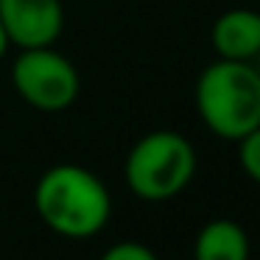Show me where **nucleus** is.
Listing matches in <instances>:
<instances>
[{
    "mask_svg": "<svg viewBox=\"0 0 260 260\" xmlns=\"http://www.w3.org/2000/svg\"><path fill=\"white\" fill-rule=\"evenodd\" d=\"M34 210L40 221L62 238L84 241L107 226L112 196L101 176L76 162L51 165L34 185Z\"/></svg>",
    "mask_w": 260,
    "mask_h": 260,
    "instance_id": "obj_1",
    "label": "nucleus"
},
{
    "mask_svg": "<svg viewBox=\"0 0 260 260\" xmlns=\"http://www.w3.org/2000/svg\"><path fill=\"white\" fill-rule=\"evenodd\" d=\"M196 112L221 140L238 143L260 126V70L254 62L215 59L199 73Z\"/></svg>",
    "mask_w": 260,
    "mask_h": 260,
    "instance_id": "obj_2",
    "label": "nucleus"
},
{
    "mask_svg": "<svg viewBox=\"0 0 260 260\" xmlns=\"http://www.w3.org/2000/svg\"><path fill=\"white\" fill-rule=\"evenodd\" d=\"M196 174V148L185 135L157 129L129 148L123 162L126 187L143 202H168L190 185Z\"/></svg>",
    "mask_w": 260,
    "mask_h": 260,
    "instance_id": "obj_3",
    "label": "nucleus"
},
{
    "mask_svg": "<svg viewBox=\"0 0 260 260\" xmlns=\"http://www.w3.org/2000/svg\"><path fill=\"white\" fill-rule=\"evenodd\" d=\"M12 84L28 107L40 112H62L73 107L81 90L76 64L64 53L48 48H25L12 64Z\"/></svg>",
    "mask_w": 260,
    "mask_h": 260,
    "instance_id": "obj_4",
    "label": "nucleus"
},
{
    "mask_svg": "<svg viewBox=\"0 0 260 260\" xmlns=\"http://www.w3.org/2000/svg\"><path fill=\"white\" fill-rule=\"evenodd\" d=\"M0 23L20 51L48 48L62 37L64 6L62 0H0Z\"/></svg>",
    "mask_w": 260,
    "mask_h": 260,
    "instance_id": "obj_5",
    "label": "nucleus"
},
{
    "mask_svg": "<svg viewBox=\"0 0 260 260\" xmlns=\"http://www.w3.org/2000/svg\"><path fill=\"white\" fill-rule=\"evenodd\" d=\"M210 42L218 59L254 62L260 56V12L254 9H230L218 14L210 31Z\"/></svg>",
    "mask_w": 260,
    "mask_h": 260,
    "instance_id": "obj_6",
    "label": "nucleus"
},
{
    "mask_svg": "<svg viewBox=\"0 0 260 260\" xmlns=\"http://www.w3.org/2000/svg\"><path fill=\"white\" fill-rule=\"evenodd\" d=\"M252 243L238 221L213 218L193 241V260H249Z\"/></svg>",
    "mask_w": 260,
    "mask_h": 260,
    "instance_id": "obj_7",
    "label": "nucleus"
},
{
    "mask_svg": "<svg viewBox=\"0 0 260 260\" xmlns=\"http://www.w3.org/2000/svg\"><path fill=\"white\" fill-rule=\"evenodd\" d=\"M238 162H241L243 174L260 185V126L238 140Z\"/></svg>",
    "mask_w": 260,
    "mask_h": 260,
    "instance_id": "obj_8",
    "label": "nucleus"
},
{
    "mask_svg": "<svg viewBox=\"0 0 260 260\" xmlns=\"http://www.w3.org/2000/svg\"><path fill=\"white\" fill-rule=\"evenodd\" d=\"M98 260H159V257L140 241H118V243H112Z\"/></svg>",
    "mask_w": 260,
    "mask_h": 260,
    "instance_id": "obj_9",
    "label": "nucleus"
},
{
    "mask_svg": "<svg viewBox=\"0 0 260 260\" xmlns=\"http://www.w3.org/2000/svg\"><path fill=\"white\" fill-rule=\"evenodd\" d=\"M9 48H12V40H9L6 28H3V23H0V59L9 53Z\"/></svg>",
    "mask_w": 260,
    "mask_h": 260,
    "instance_id": "obj_10",
    "label": "nucleus"
}]
</instances>
